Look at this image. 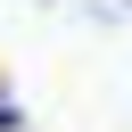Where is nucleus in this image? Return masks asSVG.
Segmentation results:
<instances>
[{"mask_svg":"<svg viewBox=\"0 0 132 132\" xmlns=\"http://www.w3.org/2000/svg\"><path fill=\"white\" fill-rule=\"evenodd\" d=\"M82 8H91L99 25H116V16H132V0H82Z\"/></svg>","mask_w":132,"mask_h":132,"instance_id":"nucleus-1","label":"nucleus"}]
</instances>
